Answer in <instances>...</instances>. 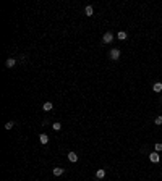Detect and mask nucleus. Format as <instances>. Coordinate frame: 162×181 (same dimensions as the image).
Segmentation results:
<instances>
[{
	"label": "nucleus",
	"instance_id": "ddd939ff",
	"mask_svg": "<svg viewBox=\"0 0 162 181\" xmlns=\"http://www.w3.org/2000/svg\"><path fill=\"white\" fill-rule=\"evenodd\" d=\"M13 126H15V123H13V121H8V123H5V129H12Z\"/></svg>",
	"mask_w": 162,
	"mask_h": 181
},
{
	"label": "nucleus",
	"instance_id": "f03ea898",
	"mask_svg": "<svg viewBox=\"0 0 162 181\" xmlns=\"http://www.w3.org/2000/svg\"><path fill=\"white\" fill-rule=\"evenodd\" d=\"M109 57H110L112 60H118V58H120V50H118V49H112L110 54H109Z\"/></svg>",
	"mask_w": 162,
	"mask_h": 181
},
{
	"label": "nucleus",
	"instance_id": "9d476101",
	"mask_svg": "<svg viewBox=\"0 0 162 181\" xmlns=\"http://www.w3.org/2000/svg\"><path fill=\"white\" fill-rule=\"evenodd\" d=\"M152 91H154V92H161L162 91V83H156L152 86Z\"/></svg>",
	"mask_w": 162,
	"mask_h": 181
},
{
	"label": "nucleus",
	"instance_id": "2eb2a0df",
	"mask_svg": "<svg viewBox=\"0 0 162 181\" xmlns=\"http://www.w3.org/2000/svg\"><path fill=\"white\" fill-rule=\"evenodd\" d=\"M154 123H156V125H162V116H156Z\"/></svg>",
	"mask_w": 162,
	"mask_h": 181
},
{
	"label": "nucleus",
	"instance_id": "39448f33",
	"mask_svg": "<svg viewBox=\"0 0 162 181\" xmlns=\"http://www.w3.org/2000/svg\"><path fill=\"white\" fill-rule=\"evenodd\" d=\"M39 142H41V144H49V136H47V134H41V136H39Z\"/></svg>",
	"mask_w": 162,
	"mask_h": 181
},
{
	"label": "nucleus",
	"instance_id": "4468645a",
	"mask_svg": "<svg viewBox=\"0 0 162 181\" xmlns=\"http://www.w3.org/2000/svg\"><path fill=\"white\" fill-rule=\"evenodd\" d=\"M52 128H54L55 131H60V129H62V125H60V123H54V125H52Z\"/></svg>",
	"mask_w": 162,
	"mask_h": 181
},
{
	"label": "nucleus",
	"instance_id": "9b49d317",
	"mask_svg": "<svg viewBox=\"0 0 162 181\" xmlns=\"http://www.w3.org/2000/svg\"><path fill=\"white\" fill-rule=\"evenodd\" d=\"M84 13L88 15V16H92V15H94V10H92V7H91V5H88V7L84 8Z\"/></svg>",
	"mask_w": 162,
	"mask_h": 181
},
{
	"label": "nucleus",
	"instance_id": "7ed1b4c3",
	"mask_svg": "<svg viewBox=\"0 0 162 181\" xmlns=\"http://www.w3.org/2000/svg\"><path fill=\"white\" fill-rule=\"evenodd\" d=\"M96 178H97V180H104V178H105V170H104V168H99V170L96 171Z\"/></svg>",
	"mask_w": 162,
	"mask_h": 181
},
{
	"label": "nucleus",
	"instance_id": "0eeeda50",
	"mask_svg": "<svg viewBox=\"0 0 162 181\" xmlns=\"http://www.w3.org/2000/svg\"><path fill=\"white\" fill-rule=\"evenodd\" d=\"M68 160H70V162H78V155H76V154L75 152H68Z\"/></svg>",
	"mask_w": 162,
	"mask_h": 181
},
{
	"label": "nucleus",
	"instance_id": "1a4fd4ad",
	"mask_svg": "<svg viewBox=\"0 0 162 181\" xmlns=\"http://www.w3.org/2000/svg\"><path fill=\"white\" fill-rule=\"evenodd\" d=\"M63 171H65V170H63V168H60V167H55V168H54V175H55V176H62V175H63Z\"/></svg>",
	"mask_w": 162,
	"mask_h": 181
},
{
	"label": "nucleus",
	"instance_id": "dca6fc26",
	"mask_svg": "<svg viewBox=\"0 0 162 181\" xmlns=\"http://www.w3.org/2000/svg\"><path fill=\"white\" fill-rule=\"evenodd\" d=\"M154 147H156V150H157V152H161V150H162V144H161V142H157Z\"/></svg>",
	"mask_w": 162,
	"mask_h": 181
},
{
	"label": "nucleus",
	"instance_id": "423d86ee",
	"mask_svg": "<svg viewBox=\"0 0 162 181\" xmlns=\"http://www.w3.org/2000/svg\"><path fill=\"white\" fill-rule=\"evenodd\" d=\"M15 58H8V60H7V62H5V66H7V68H13V66H15Z\"/></svg>",
	"mask_w": 162,
	"mask_h": 181
},
{
	"label": "nucleus",
	"instance_id": "20e7f679",
	"mask_svg": "<svg viewBox=\"0 0 162 181\" xmlns=\"http://www.w3.org/2000/svg\"><path fill=\"white\" fill-rule=\"evenodd\" d=\"M149 160H151L152 163H157V162H159V154H157V152L151 154V155H149Z\"/></svg>",
	"mask_w": 162,
	"mask_h": 181
},
{
	"label": "nucleus",
	"instance_id": "6e6552de",
	"mask_svg": "<svg viewBox=\"0 0 162 181\" xmlns=\"http://www.w3.org/2000/svg\"><path fill=\"white\" fill-rule=\"evenodd\" d=\"M42 108H44L45 112H50L52 108H54V104H52V102H45L44 105H42Z\"/></svg>",
	"mask_w": 162,
	"mask_h": 181
},
{
	"label": "nucleus",
	"instance_id": "f257e3e1",
	"mask_svg": "<svg viewBox=\"0 0 162 181\" xmlns=\"http://www.w3.org/2000/svg\"><path fill=\"white\" fill-rule=\"evenodd\" d=\"M112 41H114V34H112V32H105L104 37H102V42L104 44H110Z\"/></svg>",
	"mask_w": 162,
	"mask_h": 181
},
{
	"label": "nucleus",
	"instance_id": "f8f14e48",
	"mask_svg": "<svg viewBox=\"0 0 162 181\" xmlns=\"http://www.w3.org/2000/svg\"><path fill=\"white\" fill-rule=\"evenodd\" d=\"M117 37L120 39V41H125V39H126V32H125V31H120V32L117 34Z\"/></svg>",
	"mask_w": 162,
	"mask_h": 181
}]
</instances>
